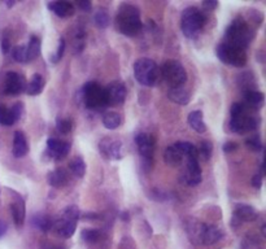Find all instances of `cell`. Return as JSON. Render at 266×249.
Here are the masks:
<instances>
[{
    "label": "cell",
    "mask_w": 266,
    "mask_h": 249,
    "mask_svg": "<svg viewBox=\"0 0 266 249\" xmlns=\"http://www.w3.org/2000/svg\"><path fill=\"white\" fill-rule=\"evenodd\" d=\"M103 125L108 130H116L121 125V115L117 112H108L103 117Z\"/></svg>",
    "instance_id": "cell-28"
},
{
    "label": "cell",
    "mask_w": 266,
    "mask_h": 249,
    "mask_svg": "<svg viewBox=\"0 0 266 249\" xmlns=\"http://www.w3.org/2000/svg\"><path fill=\"white\" fill-rule=\"evenodd\" d=\"M79 216H81V213L75 205L68 206L59 220L53 223V228L61 238H72L77 228V221L79 220Z\"/></svg>",
    "instance_id": "cell-7"
},
{
    "label": "cell",
    "mask_w": 266,
    "mask_h": 249,
    "mask_svg": "<svg viewBox=\"0 0 266 249\" xmlns=\"http://www.w3.org/2000/svg\"><path fill=\"white\" fill-rule=\"evenodd\" d=\"M116 29L126 37L138 35L142 30L139 9L133 4H121L116 16Z\"/></svg>",
    "instance_id": "cell-1"
},
{
    "label": "cell",
    "mask_w": 266,
    "mask_h": 249,
    "mask_svg": "<svg viewBox=\"0 0 266 249\" xmlns=\"http://www.w3.org/2000/svg\"><path fill=\"white\" fill-rule=\"evenodd\" d=\"M160 77H163L164 81L170 86V89L182 87L187 81L185 67L175 60H168L163 64L160 69Z\"/></svg>",
    "instance_id": "cell-6"
},
{
    "label": "cell",
    "mask_w": 266,
    "mask_h": 249,
    "mask_svg": "<svg viewBox=\"0 0 266 249\" xmlns=\"http://www.w3.org/2000/svg\"><path fill=\"white\" fill-rule=\"evenodd\" d=\"M264 93L261 91L256 90H245L243 95V103L242 104L248 109V111H259L264 107Z\"/></svg>",
    "instance_id": "cell-16"
},
{
    "label": "cell",
    "mask_w": 266,
    "mask_h": 249,
    "mask_svg": "<svg viewBox=\"0 0 266 249\" xmlns=\"http://www.w3.org/2000/svg\"><path fill=\"white\" fill-rule=\"evenodd\" d=\"M189 123L193 130L203 134L207 131V125L203 119V113L200 111H193L189 114Z\"/></svg>",
    "instance_id": "cell-26"
},
{
    "label": "cell",
    "mask_w": 266,
    "mask_h": 249,
    "mask_svg": "<svg viewBox=\"0 0 266 249\" xmlns=\"http://www.w3.org/2000/svg\"><path fill=\"white\" fill-rule=\"evenodd\" d=\"M135 143L138 145L139 155L143 158V166H145V171H148L152 165V160H153V143H152L151 136L145 133H141L135 136Z\"/></svg>",
    "instance_id": "cell-11"
},
{
    "label": "cell",
    "mask_w": 266,
    "mask_h": 249,
    "mask_svg": "<svg viewBox=\"0 0 266 249\" xmlns=\"http://www.w3.org/2000/svg\"><path fill=\"white\" fill-rule=\"evenodd\" d=\"M238 148V144L237 143H234V141H227L226 144H223V151L225 152H233V151H235V149Z\"/></svg>",
    "instance_id": "cell-43"
},
{
    "label": "cell",
    "mask_w": 266,
    "mask_h": 249,
    "mask_svg": "<svg viewBox=\"0 0 266 249\" xmlns=\"http://www.w3.org/2000/svg\"><path fill=\"white\" fill-rule=\"evenodd\" d=\"M64 51H65V41H64L63 38H61V39H60V42H59V47H57V51H56L55 56L52 57V63H53V64L57 63V61H59V60L63 57Z\"/></svg>",
    "instance_id": "cell-39"
},
{
    "label": "cell",
    "mask_w": 266,
    "mask_h": 249,
    "mask_svg": "<svg viewBox=\"0 0 266 249\" xmlns=\"http://www.w3.org/2000/svg\"><path fill=\"white\" fill-rule=\"evenodd\" d=\"M12 57L15 61L21 64L27 63V53H26V45H16L12 49Z\"/></svg>",
    "instance_id": "cell-33"
},
{
    "label": "cell",
    "mask_w": 266,
    "mask_h": 249,
    "mask_svg": "<svg viewBox=\"0 0 266 249\" xmlns=\"http://www.w3.org/2000/svg\"><path fill=\"white\" fill-rule=\"evenodd\" d=\"M83 100L87 108L103 109L108 105L105 89H103L99 83L89 82L83 87Z\"/></svg>",
    "instance_id": "cell-9"
},
{
    "label": "cell",
    "mask_w": 266,
    "mask_h": 249,
    "mask_svg": "<svg viewBox=\"0 0 266 249\" xmlns=\"http://www.w3.org/2000/svg\"><path fill=\"white\" fill-rule=\"evenodd\" d=\"M7 225H5V222H3V221H0V238L3 236L5 232H7Z\"/></svg>",
    "instance_id": "cell-46"
},
{
    "label": "cell",
    "mask_w": 266,
    "mask_h": 249,
    "mask_svg": "<svg viewBox=\"0 0 266 249\" xmlns=\"http://www.w3.org/2000/svg\"><path fill=\"white\" fill-rule=\"evenodd\" d=\"M9 48H11L9 41H8V39H3V42H1V49H3V52L8 53L9 52Z\"/></svg>",
    "instance_id": "cell-45"
},
{
    "label": "cell",
    "mask_w": 266,
    "mask_h": 249,
    "mask_svg": "<svg viewBox=\"0 0 266 249\" xmlns=\"http://www.w3.org/2000/svg\"><path fill=\"white\" fill-rule=\"evenodd\" d=\"M99 151L108 160H121L123 157V145L119 139L104 138L99 143Z\"/></svg>",
    "instance_id": "cell-13"
},
{
    "label": "cell",
    "mask_w": 266,
    "mask_h": 249,
    "mask_svg": "<svg viewBox=\"0 0 266 249\" xmlns=\"http://www.w3.org/2000/svg\"><path fill=\"white\" fill-rule=\"evenodd\" d=\"M69 169L77 178H83L86 174V164L81 157H74L69 162Z\"/></svg>",
    "instance_id": "cell-30"
},
{
    "label": "cell",
    "mask_w": 266,
    "mask_h": 249,
    "mask_svg": "<svg viewBox=\"0 0 266 249\" xmlns=\"http://www.w3.org/2000/svg\"><path fill=\"white\" fill-rule=\"evenodd\" d=\"M164 158H165V162L169 166H179L183 158H185V156H183V153H182V151L179 149L177 143H175V144L168 147L167 151H165V155H164Z\"/></svg>",
    "instance_id": "cell-21"
},
{
    "label": "cell",
    "mask_w": 266,
    "mask_h": 249,
    "mask_svg": "<svg viewBox=\"0 0 266 249\" xmlns=\"http://www.w3.org/2000/svg\"><path fill=\"white\" fill-rule=\"evenodd\" d=\"M216 53L218 59L226 65L242 68L247 63V53L244 49L238 48L235 45H231L225 42L218 45Z\"/></svg>",
    "instance_id": "cell-8"
},
{
    "label": "cell",
    "mask_w": 266,
    "mask_h": 249,
    "mask_svg": "<svg viewBox=\"0 0 266 249\" xmlns=\"http://www.w3.org/2000/svg\"><path fill=\"white\" fill-rule=\"evenodd\" d=\"M183 179L189 186H197L201 182V167L199 165V160L196 158L187 160V167Z\"/></svg>",
    "instance_id": "cell-17"
},
{
    "label": "cell",
    "mask_w": 266,
    "mask_h": 249,
    "mask_svg": "<svg viewBox=\"0 0 266 249\" xmlns=\"http://www.w3.org/2000/svg\"><path fill=\"white\" fill-rule=\"evenodd\" d=\"M26 79L23 74L17 71H8L5 74V82H4V92L8 96H17L23 93L26 89Z\"/></svg>",
    "instance_id": "cell-12"
},
{
    "label": "cell",
    "mask_w": 266,
    "mask_h": 249,
    "mask_svg": "<svg viewBox=\"0 0 266 249\" xmlns=\"http://www.w3.org/2000/svg\"><path fill=\"white\" fill-rule=\"evenodd\" d=\"M8 5V7H12L13 4H15V1H8V3H5Z\"/></svg>",
    "instance_id": "cell-48"
},
{
    "label": "cell",
    "mask_w": 266,
    "mask_h": 249,
    "mask_svg": "<svg viewBox=\"0 0 266 249\" xmlns=\"http://www.w3.org/2000/svg\"><path fill=\"white\" fill-rule=\"evenodd\" d=\"M168 97L178 105H187L190 103V100H191V95H190L189 91L183 89V87L170 89L169 93H168Z\"/></svg>",
    "instance_id": "cell-24"
},
{
    "label": "cell",
    "mask_w": 266,
    "mask_h": 249,
    "mask_svg": "<svg viewBox=\"0 0 266 249\" xmlns=\"http://www.w3.org/2000/svg\"><path fill=\"white\" fill-rule=\"evenodd\" d=\"M45 78L41 74H34L29 82L26 83L25 92L30 96H37L45 89Z\"/></svg>",
    "instance_id": "cell-23"
},
{
    "label": "cell",
    "mask_w": 266,
    "mask_h": 249,
    "mask_svg": "<svg viewBox=\"0 0 266 249\" xmlns=\"http://www.w3.org/2000/svg\"><path fill=\"white\" fill-rule=\"evenodd\" d=\"M13 123H15V118H13L11 109L0 104V125L1 126H12Z\"/></svg>",
    "instance_id": "cell-31"
},
{
    "label": "cell",
    "mask_w": 266,
    "mask_h": 249,
    "mask_svg": "<svg viewBox=\"0 0 266 249\" xmlns=\"http://www.w3.org/2000/svg\"><path fill=\"white\" fill-rule=\"evenodd\" d=\"M77 5L81 8L82 11H85V12H90V9H91V7H93L90 1H78Z\"/></svg>",
    "instance_id": "cell-44"
},
{
    "label": "cell",
    "mask_w": 266,
    "mask_h": 249,
    "mask_svg": "<svg viewBox=\"0 0 266 249\" xmlns=\"http://www.w3.org/2000/svg\"><path fill=\"white\" fill-rule=\"evenodd\" d=\"M34 225H35V227H37V228H39L41 231H43V232H47V231H49L52 228V226H53V222H52L49 217L39 216V217H35V218H34Z\"/></svg>",
    "instance_id": "cell-32"
},
{
    "label": "cell",
    "mask_w": 266,
    "mask_h": 249,
    "mask_svg": "<svg viewBox=\"0 0 266 249\" xmlns=\"http://www.w3.org/2000/svg\"><path fill=\"white\" fill-rule=\"evenodd\" d=\"M12 114H13V118H15V122L16 121H19L20 118H21V115H23L24 113V105L21 104V103H17V104L13 105V108L11 109Z\"/></svg>",
    "instance_id": "cell-40"
},
{
    "label": "cell",
    "mask_w": 266,
    "mask_h": 249,
    "mask_svg": "<svg viewBox=\"0 0 266 249\" xmlns=\"http://www.w3.org/2000/svg\"><path fill=\"white\" fill-rule=\"evenodd\" d=\"M193 231V235L191 236L193 242L203 244V246H212L218 240H221L223 236V232L218 227L205 225V223H195Z\"/></svg>",
    "instance_id": "cell-10"
},
{
    "label": "cell",
    "mask_w": 266,
    "mask_h": 249,
    "mask_svg": "<svg viewBox=\"0 0 266 249\" xmlns=\"http://www.w3.org/2000/svg\"><path fill=\"white\" fill-rule=\"evenodd\" d=\"M26 53H27V63L33 61L41 55V39L35 35L30 38L29 45L26 47Z\"/></svg>",
    "instance_id": "cell-27"
},
{
    "label": "cell",
    "mask_w": 266,
    "mask_h": 249,
    "mask_svg": "<svg viewBox=\"0 0 266 249\" xmlns=\"http://www.w3.org/2000/svg\"><path fill=\"white\" fill-rule=\"evenodd\" d=\"M261 119L257 115L249 114L245 107L242 103H234L231 107V121L230 127L237 134H247L255 131L260 126Z\"/></svg>",
    "instance_id": "cell-2"
},
{
    "label": "cell",
    "mask_w": 266,
    "mask_h": 249,
    "mask_svg": "<svg viewBox=\"0 0 266 249\" xmlns=\"http://www.w3.org/2000/svg\"><path fill=\"white\" fill-rule=\"evenodd\" d=\"M245 145L253 152H260L263 149V141H261V138L259 135H253L251 138H248L245 140Z\"/></svg>",
    "instance_id": "cell-37"
},
{
    "label": "cell",
    "mask_w": 266,
    "mask_h": 249,
    "mask_svg": "<svg viewBox=\"0 0 266 249\" xmlns=\"http://www.w3.org/2000/svg\"><path fill=\"white\" fill-rule=\"evenodd\" d=\"M177 145L179 147V149L183 153L186 160H191V158H196L199 160V155H197V148L195 145L189 143V141H178Z\"/></svg>",
    "instance_id": "cell-29"
},
{
    "label": "cell",
    "mask_w": 266,
    "mask_h": 249,
    "mask_svg": "<svg viewBox=\"0 0 266 249\" xmlns=\"http://www.w3.org/2000/svg\"><path fill=\"white\" fill-rule=\"evenodd\" d=\"M134 75L141 85L152 87L156 83L159 82L160 77V69L157 64L151 59L147 57H142L137 60L134 64Z\"/></svg>",
    "instance_id": "cell-4"
},
{
    "label": "cell",
    "mask_w": 266,
    "mask_h": 249,
    "mask_svg": "<svg viewBox=\"0 0 266 249\" xmlns=\"http://www.w3.org/2000/svg\"><path fill=\"white\" fill-rule=\"evenodd\" d=\"M83 242L86 243H97L99 242L100 239V232L97 230H91V228H87V230H83L81 234Z\"/></svg>",
    "instance_id": "cell-36"
},
{
    "label": "cell",
    "mask_w": 266,
    "mask_h": 249,
    "mask_svg": "<svg viewBox=\"0 0 266 249\" xmlns=\"http://www.w3.org/2000/svg\"><path fill=\"white\" fill-rule=\"evenodd\" d=\"M47 181L52 187H64L68 183V173L64 169H56L47 175Z\"/></svg>",
    "instance_id": "cell-25"
},
{
    "label": "cell",
    "mask_w": 266,
    "mask_h": 249,
    "mask_svg": "<svg viewBox=\"0 0 266 249\" xmlns=\"http://www.w3.org/2000/svg\"><path fill=\"white\" fill-rule=\"evenodd\" d=\"M29 152V145L23 131H16L13 136V156L21 158Z\"/></svg>",
    "instance_id": "cell-22"
},
{
    "label": "cell",
    "mask_w": 266,
    "mask_h": 249,
    "mask_svg": "<svg viewBox=\"0 0 266 249\" xmlns=\"http://www.w3.org/2000/svg\"><path fill=\"white\" fill-rule=\"evenodd\" d=\"M203 7L207 9V11H215L216 8L218 7V1L215 0H207V1H203Z\"/></svg>",
    "instance_id": "cell-41"
},
{
    "label": "cell",
    "mask_w": 266,
    "mask_h": 249,
    "mask_svg": "<svg viewBox=\"0 0 266 249\" xmlns=\"http://www.w3.org/2000/svg\"><path fill=\"white\" fill-rule=\"evenodd\" d=\"M11 212L15 225L17 227H23L25 222V201L21 197H17L11 205Z\"/></svg>",
    "instance_id": "cell-20"
},
{
    "label": "cell",
    "mask_w": 266,
    "mask_h": 249,
    "mask_svg": "<svg viewBox=\"0 0 266 249\" xmlns=\"http://www.w3.org/2000/svg\"><path fill=\"white\" fill-rule=\"evenodd\" d=\"M47 148L52 157H55L56 160L64 158L71 151V144L67 141L60 140V139L51 138L47 140Z\"/></svg>",
    "instance_id": "cell-18"
},
{
    "label": "cell",
    "mask_w": 266,
    "mask_h": 249,
    "mask_svg": "<svg viewBox=\"0 0 266 249\" xmlns=\"http://www.w3.org/2000/svg\"><path fill=\"white\" fill-rule=\"evenodd\" d=\"M226 42L238 48L245 49L255 38V31L244 20L237 19L230 23L225 33Z\"/></svg>",
    "instance_id": "cell-3"
},
{
    "label": "cell",
    "mask_w": 266,
    "mask_h": 249,
    "mask_svg": "<svg viewBox=\"0 0 266 249\" xmlns=\"http://www.w3.org/2000/svg\"><path fill=\"white\" fill-rule=\"evenodd\" d=\"M212 151H213V145L211 141L204 140L200 143V148L197 149V155H199L204 161H208L212 156Z\"/></svg>",
    "instance_id": "cell-34"
},
{
    "label": "cell",
    "mask_w": 266,
    "mask_h": 249,
    "mask_svg": "<svg viewBox=\"0 0 266 249\" xmlns=\"http://www.w3.org/2000/svg\"><path fill=\"white\" fill-rule=\"evenodd\" d=\"M109 15L107 13V11H104V9H99L97 12V15H95V23H97V26L100 27V29H105L109 25Z\"/></svg>",
    "instance_id": "cell-35"
},
{
    "label": "cell",
    "mask_w": 266,
    "mask_h": 249,
    "mask_svg": "<svg viewBox=\"0 0 266 249\" xmlns=\"http://www.w3.org/2000/svg\"><path fill=\"white\" fill-rule=\"evenodd\" d=\"M257 218V213L251 205L238 204L235 206L233 216V226H239L243 222H252Z\"/></svg>",
    "instance_id": "cell-15"
},
{
    "label": "cell",
    "mask_w": 266,
    "mask_h": 249,
    "mask_svg": "<svg viewBox=\"0 0 266 249\" xmlns=\"http://www.w3.org/2000/svg\"><path fill=\"white\" fill-rule=\"evenodd\" d=\"M56 127H57V130H59L61 134H68V133L72 131L73 123H72L71 119L68 118H57V121H56Z\"/></svg>",
    "instance_id": "cell-38"
},
{
    "label": "cell",
    "mask_w": 266,
    "mask_h": 249,
    "mask_svg": "<svg viewBox=\"0 0 266 249\" xmlns=\"http://www.w3.org/2000/svg\"><path fill=\"white\" fill-rule=\"evenodd\" d=\"M205 23V16L195 7L186 8L182 13L181 29L187 38H196Z\"/></svg>",
    "instance_id": "cell-5"
},
{
    "label": "cell",
    "mask_w": 266,
    "mask_h": 249,
    "mask_svg": "<svg viewBox=\"0 0 266 249\" xmlns=\"http://www.w3.org/2000/svg\"><path fill=\"white\" fill-rule=\"evenodd\" d=\"M252 186L255 187V188H261V186H263V177L259 174L253 175V178H252Z\"/></svg>",
    "instance_id": "cell-42"
},
{
    "label": "cell",
    "mask_w": 266,
    "mask_h": 249,
    "mask_svg": "<svg viewBox=\"0 0 266 249\" xmlns=\"http://www.w3.org/2000/svg\"><path fill=\"white\" fill-rule=\"evenodd\" d=\"M47 7L51 9L56 16L67 19V17H72L75 13L74 5L68 1H51L47 4Z\"/></svg>",
    "instance_id": "cell-19"
},
{
    "label": "cell",
    "mask_w": 266,
    "mask_h": 249,
    "mask_svg": "<svg viewBox=\"0 0 266 249\" xmlns=\"http://www.w3.org/2000/svg\"><path fill=\"white\" fill-rule=\"evenodd\" d=\"M105 95H107L108 105L119 107L125 103L127 90L122 82H112L105 89Z\"/></svg>",
    "instance_id": "cell-14"
},
{
    "label": "cell",
    "mask_w": 266,
    "mask_h": 249,
    "mask_svg": "<svg viewBox=\"0 0 266 249\" xmlns=\"http://www.w3.org/2000/svg\"><path fill=\"white\" fill-rule=\"evenodd\" d=\"M121 220L122 221H129V213L127 212L121 213Z\"/></svg>",
    "instance_id": "cell-47"
}]
</instances>
